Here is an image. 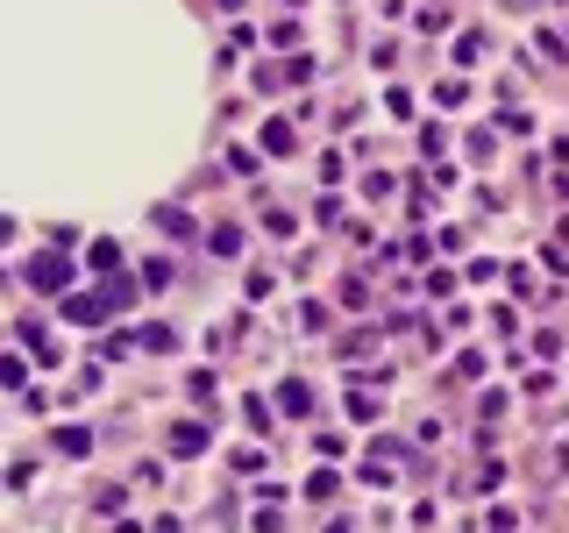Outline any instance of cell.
Returning <instances> with one entry per match:
<instances>
[{
  "label": "cell",
  "mask_w": 569,
  "mask_h": 533,
  "mask_svg": "<svg viewBox=\"0 0 569 533\" xmlns=\"http://www.w3.org/2000/svg\"><path fill=\"white\" fill-rule=\"evenodd\" d=\"M22 277H29V292H43V299H57V292L72 284V264H65V257L50 249V257H29V264H22Z\"/></svg>",
  "instance_id": "cell-1"
},
{
  "label": "cell",
  "mask_w": 569,
  "mask_h": 533,
  "mask_svg": "<svg viewBox=\"0 0 569 533\" xmlns=\"http://www.w3.org/2000/svg\"><path fill=\"white\" fill-rule=\"evenodd\" d=\"M278 398H284V413H292V420H306V413H313V391H306V384H299V377H292V384H284Z\"/></svg>",
  "instance_id": "cell-2"
},
{
  "label": "cell",
  "mask_w": 569,
  "mask_h": 533,
  "mask_svg": "<svg viewBox=\"0 0 569 533\" xmlns=\"http://www.w3.org/2000/svg\"><path fill=\"white\" fill-rule=\"evenodd\" d=\"M171 448H179V455H199V448H206V427L179 420V427H171Z\"/></svg>",
  "instance_id": "cell-3"
},
{
  "label": "cell",
  "mask_w": 569,
  "mask_h": 533,
  "mask_svg": "<svg viewBox=\"0 0 569 533\" xmlns=\"http://www.w3.org/2000/svg\"><path fill=\"white\" fill-rule=\"evenodd\" d=\"M264 150H278V157L292 150V121H271V128H264Z\"/></svg>",
  "instance_id": "cell-4"
},
{
  "label": "cell",
  "mask_w": 569,
  "mask_h": 533,
  "mask_svg": "<svg viewBox=\"0 0 569 533\" xmlns=\"http://www.w3.org/2000/svg\"><path fill=\"white\" fill-rule=\"evenodd\" d=\"M57 448H65V455H86V448H93V434H86V427H65V434H57Z\"/></svg>",
  "instance_id": "cell-5"
}]
</instances>
